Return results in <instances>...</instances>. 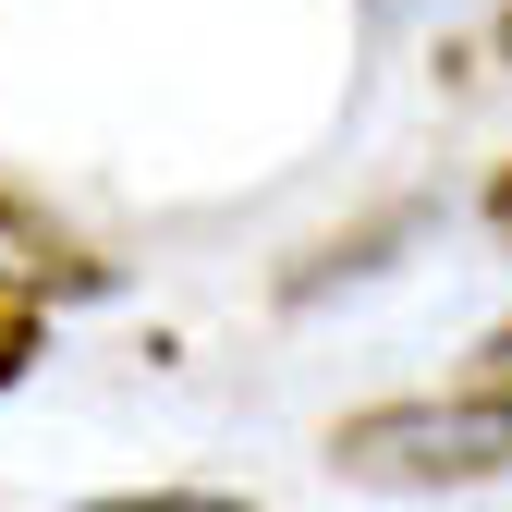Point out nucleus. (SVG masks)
<instances>
[{
    "mask_svg": "<svg viewBox=\"0 0 512 512\" xmlns=\"http://www.w3.org/2000/svg\"><path fill=\"white\" fill-rule=\"evenodd\" d=\"M330 476H354V488H500L512 476V378L342 415L330 427Z\"/></svg>",
    "mask_w": 512,
    "mask_h": 512,
    "instance_id": "f257e3e1",
    "label": "nucleus"
},
{
    "mask_svg": "<svg viewBox=\"0 0 512 512\" xmlns=\"http://www.w3.org/2000/svg\"><path fill=\"white\" fill-rule=\"evenodd\" d=\"M98 281H110V269H98L74 232H49L25 196H0V293H37V305H49V293H98Z\"/></svg>",
    "mask_w": 512,
    "mask_h": 512,
    "instance_id": "f03ea898",
    "label": "nucleus"
},
{
    "mask_svg": "<svg viewBox=\"0 0 512 512\" xmlns=\"http://www.w3.org/2000/svg\"><path fill=\"white\" fill-rule=\"evenodd\" d=\"M37 354H49V305L37 293H0V391H25Z\"/></svg>",
    "mask_w": 512,
    "mask_h": 512,
    "instance_id": "7ed1b4c3",
    "label": "nucleus"
},
{
    "mask_svg": "<svg viewBox=\"0 0 512 512\" xmlns=\"http://www.w3.org/2000/svg\"><path fill=\"white\" fill-rule=\"evenodd\" d=\"M74 512H269V500H232V488H110V500H74Z\"/></svg>",
    "mask_w": 512,
    "mask_h": 512,
    "instance_id": "20e7f679",
    "label": "nucleus"
},
{
    "mask_svg": "<svg viewBox=\"0 0 512 512\" xmlns=\"http://www.w3.org/2000/svg\"><path fill=\"white\" fill-rule=\"evenodd\" d=\"M488 232L512 244V159H500V183H488Z\"/></svg>",
    "mask_w": 512,
    "mask_h": 512,
    "instance_id": "39448f33",
    "label": "nucleus"
},
{
    "mask_svg": "<svg viewBox=\"0 0 512 512\" xmlns=\"http://www.w3.org/2000/svg\"><path fill=\"white\" fill-rule=\"evenodd\" d=\"M476 366H488V378H512V330H488V342H476Z\"/></svg>",
    "mask_w": 512,
    "mask_h": 512,
    "instance_id": "423d86ee",
    "label": "nucleus"
},
{
    "mask_svg": "<svg viewBox=\"0 0 512 512\" xmlns=\"http://www.w3.org/2000/svg\"><path fill=\"white\" fill-rule=\"evenodd\" d=\"M488 49H500V61H512V0H500V25H488Z\"/></svg>",
    "mask_w": 512,
    "mask_h": 512,
    "instance_id": "0eeeda50",
    "label": "nucleus"
}]
</instances>
